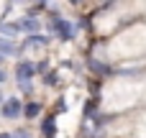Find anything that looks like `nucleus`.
<instances>
[{"label": "nucleus", "instance_id": "f257e3e1", "mask_svg": "<svg viewBox=\"0 0 146 138\" xmlns=\"http://www.w3.org/2000/svg\"><path fill=\"white\" fill-rule=\"evenodd\" d=\"M0 115L8 118V120L21 118V115H23V102H21L18 97H8V100H3V102H0Z\"/></svg>", "mask_w": 146, "mask_h": 138}, {"label": "nucleus", "instance_id": "f03ea898", "mask_svg": "<svg viewBox=\"0 0 146 138\" xmlns=\"http://www.w3.org/2000/svg\"><path fill=\"white\" fill-rule=\"evenodd\" d=\"M51 31L59 36V38H74V26L69 23V20H64V18H54L51 20Z\"/></svg>", "mask_w": 146, "mask_h": 138}, {"label": "nucleus", "instance_id": "7ed1b4c3", "mask_svg": "<svg viewBox=\"0 0 146 138\" xmlns=\"http://www.w3.org/2000/svg\"><path fill=\"white\" fill-rule=\"evenodd\" d=\"M38 72V64H33V61H21L18 67H15V79L18 82H31V77Z\"/></svg>", "mask_w": 146, "mask_h": 138}, {"label": "nucleus", "instance_id": "20e7f679", "mask_svg": "<svg viewBox=\"0 0 146 138\" xmlns=\"http://www.w3.org/2000/svg\"><path fill=\"white\" fill-rule=\"evenodd\" d=\"M18 28H21V31H26V33H38L41 23H38V18L26 15V18H21V20H18Z\"/></svg>", "mask_w": 146, "mask_h": 138}, {"label": "nucleus", "instance_id": "39448f33", "mask_svg": "<svg viewBox=\"0 0 146 138\" xmlns=\"http://www.w3.org/2000/svg\"><path fill=\"white\" fill-rule=\"evenodd\" d=\"M0 54H3V56H15V54H18L15 41L8 38V36H0Z\"/></svg>", "mask_w": 146, "mask_h": 138}, {"label": "nucleus", "instance_id": "423d86ee", "mask_svg": "<svg viewBox=\"0 0 146 138\" xmlns=\"http://www.w3.org/2000/svg\"><path fill=\"white\" fill-rule=\"evenodd\" d=\"M49 44V38L46 36H41V33H28V38H26V49H41V46H46Z\"/></svg>", "mask_w": 146, "mask_h": 138}, {"label": "nucleus", "instance_id": "0eeeda50", "mask_svg": "<svg viewBox=\"0 0 146 138\" xmlns=\"http://www.w3.org/2000/svg\"><path fill=\"white\" fill-rule=\"evenodd\" d=\"M21 33L18 23H0V36H8V38H15Z\"/></svg>", "mask_w": 146, "mask_h": 138}, {"label": "nucleus", "instance_id": "6e6552de", "mask_svg": "<svg viewBox=\"0 0 146 138\" xmlns=\"http://www.w3.org/2000/svg\"><path fill=\"white\" fill-rule=\"evenodd\" d=\"M23 115H26V118L41 115V102H26V105H23Z\"/></svg>", "mask_w": 146, "mask_h": 138}, {"label": "nucleus", "instance_id": "1a4fd4ad", "mask_svg": "<svg viewBox=\"0 0 146 138\" xmlns=\"http://www.w3.org/2000/svg\"><path fill=\"white\" fill-rule=\"evenodd\" d=\"M41 131H44V136H46V138H54V136H56V128H54V118H46V120H44V128H41Z\"/></svg>", "mask_w": 146, "mask_h": 138}, {"label": "nucleus", "instance_id": "9d476101", "mask_svg": "<svg viewBox=\"0 0 146 138\" xmlns=\"http://www.w3.org/2000/svg\"><path fill=\"white\" fill-rule=\"evenodd\" d=\"M13 138H33V136H31L28 131H23V128H21V131H15V133H13Z\"/></svg>", "mask_w": 146, "mask_h": 138}, {"label": "nucleus", "instance_id": "9b49d317", "mask_svg": "<svg viewBox=\"0 0 146 138\" xmlns=\"http://www.w3.org/2000/svg\"><path fill=\"white\" fill-rule=\"evenodd\" d=\"M0 138H13V133H0Z\"/></svg>", "mask_w": 146, "mask_h": 138}, {"label": "nucleus", "instance_id": "f8f14e48", "mask_svg": "<svg viewBox=\"0 0 146 138\" xmlns=\"http://www.w3.org/2000/svg\"><path fill=\"white\" fill-rule=\"evenodd\" d=\"M3 79H5V72H3V69H0V82H3Z\"/></svg>", "mask_w": 146, "mask_h": 138}, {"label": "nucleus", "instance_id": "ddd939ff", "mask_svg": "<svg viewBox=\"0 0 146 138\" xmlns=\"http://www.w3.org/2000/svg\"><path fill=\"white\" fill-rule=\"evenodd\" d=\"M3 61H5V56H3V54H0V64H3Z\"/></svg>", "mask_w": 146, "mask_h": 138}, {"label": "nucleus", "instance_id": "4468645a", "mask_svg": "<svg viewBox=\"0 0 146 138\" xmlns=\"http://www.w3.org/2000/svg\"><path fill=\"white\" fill-rule=\"evenodd\" d=\"M69 3H80V0H69Z\"/></svg>", "mask_w": 146, "mask_h": 138}, {"label": "nucleus", "instance_id": "2eb2a0df", "mask_svg": "<svg viewBox=\"0 0 146 138\" xmlns=\"http://www.w3.org/2000/svg\"><path fill=\"white\" fill-rule=\"evenodd\" d=\"M0 102H3V95H0Z\"/></svg>", "mask_w": 146, "mask_h": 138}]
</instances>
